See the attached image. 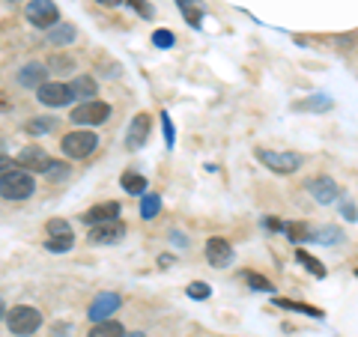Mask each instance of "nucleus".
<instances>
[{
	"label": "nucleus",
	"instance_id": "18",
	"mask_svg": "<svg viewBox=\"0 0 358 337\" xmlns=\"http://www.w3.org/2000/svg\"><path fill=\"white\" fill-rule=\"evenodd\" d=\"M120 188L126 191V194H134V197H143L150 191V182H147V176L138 173V171H126L120 176Z\"/></svg>",
	"mask_w": 358,
	"mask_h": 337
},
{
	"label": "nucleus",
	"instance_id": "7",
	"mask_svg": "<svg viewBox=\"0 0 358 337\" xmlns=\"http://www.w3.org/2000/svg\"><path fill=\"white\" fill-rule=\"evenodd\" d=\"M308 194L313 197V203H320V206H331V203H338L341 194H343V188L334 182V179L329 173H320V176H310L308 182Z\"/></svg>",
	"mask_w": 358,
	"mask_h": 337
},
{
	"label": "nucleus",
	"instance_id": "23",
	"mask_svg": "<svg viewBox=\"0 0 358 337\" xmlns=\"http://www.w3.org/2000/svg\"><path fill=\"white\" fill-rule=\"evenodd\" d=\"M296 263H299V266H305V272H310L313 278H320V280L329 275V268L322 266L310 251H305V248H296Z\"/></svg>",
	"mask_w": 358,
	"mask_h": 337
},
{
	"label": "nucleus",
	"instance_id": "34",
	"mask_svg": "<svg viewBox=\"0 0 358 337\" xmlns=\"http://www.w3.org/2000/svg\"><path fill=\"white\" fill-rule=\"evenodd\" d=\"M126 6L134 9V13H138L143 21H152L155 18V9L150 6V0H126Z\"/></svg>",
	"mask_w": 358,
	"mask_h": 337
},
{
	"label": "nucleus",
	"instance_id": "1",
	"mask_svg": "<svg viewBox=\"0 0 358 337\" xmlns=\"http://www.w3.org/2000/svg\"><path fill=\"white\" fill-rule=\"evenodd\" d=\"M257 162H260L266 171H272L278 176H293L301 171V164H305V159H301L299 152L293 150H268V147H257Z\"/></svg>",
	"mask_w": 358,
	"mask_h": 337
},
{
	"label": "nucleus",
	"instance_id": "4",
	"mask_svg": "<svg viewBox=\"0 0 358 337\" xmlns=\"http://www.w3.org/2000/svg\"><path fill=\"white\" fill-rule=\"evenodd\" d=\"M114 114V108L102 99H90V102H81L69 110V122H75V129H96V126H105Z\"/></svg>",
	"mask_w": 358,
	"mask_h": 337
},
{
	"label": "nucleus",
	"instance_id": "15",
	"mask_svg": "<svg viewBox=\"0 0 358 337\" xmlns=\"http://www.w3.org/2000/svg\"><path fill=\"white\" fill-rule=\"evenodd\" d=\"M48 66L45 63H39V60H30V63H24L18 69V75H15V81H18V87H27V89H39L45 81H48Z\"/></svg>",
	"mask_w": 358,
	"mask_h": 337
},
{
	"label": "nucleus",
	"instance_id": "21",
	"mask_svg": "<svg viewBox=\"0 0 358 337\" xmlns=\"http://www.w3.org/2000/svg\"><path fill=\"white\" fill-rule=\"evenodd\" d=\"M75 39H78V27L69 24V21H60L57 27L48 30V42L57 45V48H66V45H72Z\"/></svg>",
	"mask_w": 358,
	"mask_h": 337
},
{
	"label": "nucleus",
	"instance_id": "27",
	"mask_svg": "<svg viewBox=\"0 0 358 337\" xmlns=\"http://www.w3.org/2000/svg\"><path fill=\"white\" fill-rule=\"evenodd\" d=\"M159 212H162V194H152V191H147V194L141 197V218L152 221Z\"/></svg>",
	"mask_w": 358,
	"mask_h": 337
},
{
	"label": "nucleus",
	"instance_id": "36",
	"mask_svg": "<svg viewBox=\"0 0 358 337\" xmlns=\"http://www.w3.org/2000/svg\"><path fill=\"white\" fill-rule=\"evenodd\" d=\"M162 131H164V147L173 150L176 134H173V122H171V114H167V110H162Z\"/></svg>",
	"mask_w": 358,
	"mask_h": 337
},
{
	"label": "nucleus",
	"instance_id": "3",
	"mask_svg": "<svg viewBox=\"0 0 358 337\" xmlns=\"http://www.w3.org/2000/svg\"><path fill=\"white\" fill-rule=\"evenodd\" d=\"M36 194V179L33 173L21 171V167H13L0 176V197L3 200H13V203H21V200H30Z\"/></svg>",
	"mask_w": 358,
	"mask_h": 337
},
{
	"label": "nucleus",
	"instance_id": "5",
	"mask_svg": "<svg viewBox=\"0 0 358 337\" xmlns=\"http://www.w3.org/2000/svg\"><path fill=\"white\" fill-rule=\"evenodd\" d=\"M6 329L15 337H30L42 329V310L33 305H15L6 313Z\"/></svg>",
	"mask_w": 358,
	"mask_h": 337
},
{
	"label": "nucleus",
	"instance_id": "6",
	"mask_svg": "<svg viewBox=\"0 0 358 337\" xmlns=\"http://www.w3.org/2000/svg\"><path fill=\"white\" fill-rule=\"evenodd\" d=\"M24 18L30 27L36 30H51L60 24V9L54 0H30V3L24 6Z\"/></svg>",
	"mask_w": 358,
	"mask_h": 337
},
{
	"label": "nucleus",
	"instance_id": "9",
	"mask_svg": "<svg viewBox=\"0 0 358 337\" xmlns=\"http://www.w3.org/2000/svg\"><path fill=\"white\" fill-rule=\"evenodd\" d=\"M122 308V296L114 293V289H108V293H99L93 301H90L87 308V320L90 322H105V320H114V313Z\"/></svg>",
	"mask_w": 358,
	"mask_h": 337
},
{
	"label": "nucleus",
	"instance_id": "24",
	"mask_svg": "<svg viewBox=\"0 0 358 337\" xmlns=\"http://www.w3.org/2000/svg\"><path fill=\"white\" fill-rule=\"evenodd\" d=\"M176 6H179V13H182V18L192 24L194 30L203 24V6L197 3V0H176Z\"/></svg>",
	"mask_w": 358,
	"mask_h": 337
},
{
	"label": "nucleus",
	"instance_id": "43",
	"mask_svg": "<svg viewBox=\"0 0 358 337\" xmlns=\"http://www.w3.org/2000/svg\"><path fill=\"white\" fill-rule=\"evenodd\" d=\"M96 3H102L108 9H114V6H122V0H96Z\"/></svg>",
	"mask_w": 358,
	"mask_h": 337
},
{
	"label": "nucleus",
	"instance_id": "37",
	"mask_svg": "<svg viewBox=\"0 0 358 337\" xmlns=\"http://www.w3.org/2000/svg\"><path fill=\"white\" fill-rule=\"evenodd\" d=\"M338 203H341V215H343L346 221H358V206L352 203L350 197H346V194H341V200H338Z\"/></svg>",
	"mask_w": 358,
	"mask_h": 337
},
{
	"label": "nucleus",
	"instance_id": "13",
	"mask_svg": "<svg viewBox=\"0 0 358 337\" xmlns=\"http://www.w3.org/2000/svg\"><path fill=\"white\" fill-rule=\"evenodd\" d=\"M15 164L21 167V171H27V173H42L45 176V171H48V164H51V155L33 143V147H24L15 155Z\"/></svg>",
	"mask_w": 358,
	"mask_h": 337
},
{
	"label": "nucleus",
	"instance_id": "39",
	"mask_svg": "<svg viewBox=\"0 0 358 337\" xmlns=\"http://www.w3.org/2000/svg\"><path fill=\"white\" fill-rule=\"evenodd\" d=\"M171 239H173V245H179V248H188V245H192V242H188V236L185 233H179V230H171Z\"/></svg>",
	"mask_w": 358,
	"mask_h": 337
},
{
	"label": "nucleus",
	"instance_id": "29",
	"mask_svg": "<svg viewBox=\"0 0 358 337\" xmlns=\"http://www.w3.org/2000/svg\"><path fill=\"white\" fill-rule=\"evenodd\" d=\"M45 233H48V239H60V236H75L72 233V224L66 218H48L45 224Z\"/></svg>",
	"mask_w": 358,
	"mask_h": 337
},
{
	"label": "nucleus",
	"instance_id": "2",
	"mask_svg": "<svg viewBox=\"0 0 358 337\" xmlns=\"http://www.w3.org/2000/svg\"><path fill=\"white\" fill-rule=\"evenodd\" d=\"M99 150V134L93 129H72L60 138V152L72 162H84Z\"/></svg>",
	"mask_w": 358,
	"mask_h": 337
},
{
	"label": "nucleus",
	"instance_id": "31",
	"mask_svg": "<svg viewBox=\"0 0 358 337\" xmlns=\"http://www.w3.org/2000/svg\"><path fill=\"white\" fill-rule=\"evenodd\" d=\"M185 296L192 301H206V299H212V287L206 280H192V284L185 287Z\"/></svg>",
	"mask_w": 358,
	"mask_h": 337
},
{
	"label": "nucleus",
	"instance_id": "17",
	"mask_svg": "<svg viewBox=\"0 0 358 337\" xmlns=\"http://www.w3.org/2000/svg\"><path fill=\"white\" fill-rule=\"evenodd\" d=\"M331 108H334V99L326 93H313L293 105V110H301V114H322V110H331Z\"/></svg>",
	"mask_w": 358,
	"mask_h": 337
},
{
	"label": "nucleus",
	"instance_id": "25",
	"mask_svg": "<svg viewBox=\"0 0 358 337\" xmlns=\"http://www.w3.org/2000/svg\"><path fill=\"white\" fill-rule=\"evenodd\" d=\"M310 233H313V227H310V224H305V221H293V224H287V230H284V236L296 245V248H299V245L310 242Z\"/></svg>",
	"mask_w": 358,
	"mask_h": 337
},
{
	"label": "nucleus",
	"instance_id": "20",
	"mask_svg": "<svg viewBox=\"0 0 358 337\" xmlns=\"http://www.w3.org/2000/svg\"><path fill=\"white\" fill-rule=\"evenodd\" d=\"M272 305H275V308H281V310L305 313V317H310V320H326V313H322L320 308H313V305H305V301H293V299H272Z\"/></svg>",
	"mask_w": 358,
	"mask_h": 337
},
{
	"label": "nucleus",
	"instance_id": "12",
	"mask_svg": "<svg viewBox=\"0 0 358 337\" xmlns=\"http://www.w3.org/2000/svg\"><path fill=\"white\" fill-rule=\"evenodd\" d=\"M150 134H152V117L147 114V110H141V114L131 117L129 129H126V147L129 150H143L147 141H150Z\"/></svg>",
	"mask_w": 358,
	"mask_h": 337
},
{
	"label": "nucleus",
	"instance_id": "8",
	"mask_svg": "<svg viewBox=\"0 0 358 337\" xmlns=\"http://www.w3.org/2000/svg\"><path fill=\"white\" fill-rule=\"evenodd\" d=\"M36 99L45 108H69L75 102V93H72L69 81H45L36 89Z\"/></svg>",
	"mask_w": 358,
	"mask_h": 337
},
{
	"label": "nucleus",
	"instance_id": "42",
	"mask_svg": "<svg viewBox=\"0 0 358 337\" xmlns=\"http://www.w3.org/2000/svg\"><path fill=\"white\" fill-rule=\"evenodd\" d=\"M159 263H162V268L173 266V254H159Z\"/></svg>",
	"mask_w": 358,
	"mask_h": 337
},
{
	"label": "nucleus",
	"instance_id": "46",
	"mask_svg": "<svg viewBox=\"0 0 358 337\" xmlns=\"http://www.w3.org/2000/svg\"><path fill=\"white\" fill-rule=\"evenodd\" d=\"M9 3H18V0H9Z\"/></svg>",
	"mask_w": 358,
	"mask_h": 337
},
{
	"label": "nucleus",
	"instance_id": "32",
	"mask_svg": "<svg viewBox=\"0 0 358 337\" xmlns=\"http://www.w3.org/2000/svg\"><path fill=\"white\" fill-rule=\"evenodd\" d=\"M69 173H72L69 162H60V159H51L48 171H45V176H48L51 182H60V179H69Z\"/></svg>",
	"mask_w": 358,
	"mask_h": 337
},
{
	"label": "nucleus",
	"instance_id": "45",
	"mask_svg": "<svg viewBox=\"0 0 358 337\" xmlns=\"http://www.w3.org/2000/svg\"><path fill=\"white\" fill-rule=\"evenodd\" d=\"M126 337H147V334H143V331H131V334H126Z\"/></svg>",
	"mask_w": 358,
	"mask_h": 337
},
{
	"label": "nucleus",
	"instance_id": "44",
	"mask_svg": "<svg viewBox=\"0 0 358 337\" xmlns=\"http://www.w3.org/2000/svg\"><path fill=\"white\" fill-rule=\"evenodd\" d=\"M6 313H9V308H6V301L0 299V322H6Z\"/></svg>",
	"mask_w": 358,
	"mask_h": 337
},
{
	"label": "nucleus",
	"instance_id": "28",
	"mask_svg": "<svg viewBox=\"0 0 358 337\" xmlns=\"http://www.w3.org/2000/svg\"><path fill=\"white\" fill-rule=\"evenodd\" d=\"M239 278H242L251 289H257V293H275V284H272L268 278H263L260 272H242Z\"/></svg>",
	"mask_w": 358,
	"mask_h": 337
},
{
	"label": "nucleus",
	"instance_id": "30",
	"mask_svg": "<svg viewBox=\"0 0 358 337\" xmlns=\"http://www.w3.org/2000/svg\"><path fill=\"white\" fill-rule=\"evenodd\" d=\"M75 248V236H60V239H45V251L48 254H69Z\"/></svg>",
	"mask_w": 358,
	"mask_h": 337
},
{
	"label": "nucleus",
	"instance_id": "40",
	"mask_svg": "<svg viewBox=\"0 0 358 337\" xmlns=\"http://www.w3.org/2000/svg\"><path fill=\"white\" fill-rule=\"evenodd\" d=\"M13 167H18L15 159H9V155H0V176H3L6 171H13Z\"/></svg>",
	"mask_w": 358,
	"mask_h": 337
},
{
	"label": "nucleus",
	"instance_id": "26",
	"mask_svg": "<svg viewBox=\"0 0 358 337\" xmlns=\"http://www.w3.org/2000/svg\"><path fill=\"white\" fill-rule=\"evenodd\" d=\"M54 129H57V120L54 117H33L24 126V131L30 134V138H42V134H51Z\"/></svg>",
	"mask_w": 358,
	"mask_h": 337
},
{
	"label": "nucleus",
	"instance_id": "41",
	"mask_svg": "<svg viewBox=\"0 0 358 337\" xmlns=\"http://www.w3.org/2000/svg\"><path fill=\"white\" fill-rule=\"evenodd\" d=\"M69 331H72V325H69V322L54 325V329H51V334H54V337H63V334H69Z\"/></svg>",
	"mask_w": 358,
	"mask_h": 337
},
{
	"label": "nucleus",
	"instance_id": "35",
	"mask_svg": "<svg viewBox=\"0 0 358 337\" xmlns=\"http://www.w3.org/2000/svg\"><path fill=\"white\" fill-rule=\"evenodd\" d=\"M75 69V60L72 57H63V54H54L48 60V72H69Z\"/></svg>",
	"mask_w": 358,
	"mask_h": 337
},
{
	"label": "nucleus",
	"instance_id": "19",
	"mask_svg": "<svg viewBox=\"0 0 358 337\" xmlns=\"http://www.w3.org/2000/svg\"><path fill=\"white\" fill-rule=\"evenodd\" d=\"M69 87H72L75 99H81V102H90V99H96V93H99V84L93 75H75Z\"/></svg>",
	"mask_w": 358,
	"mask_h": 337
},
{
	"label": "nucleus",
	"instance_id": "10",
	"mask_svg": "<svg viewBox=\"0 0 358 337\" xmlns=\"http://www.w3.org/2000/svg\"><path fill=\"white\" fill-rule=\"evenodd\" d=\"M203 254H206V263L212 268H227V266H233V260H236V251H233V245L224 239V236H209L206 245H203Z\"/></svg>",
	"mask_w": 358,
	"mask_h": 337
},
{
	"label": "nucleus",
	"instance_id": "33",
	"mask_svg": "<svg viewBox=\"0 0 358 337\" xmlns=\"http://www.w3.org/2000/svg\"><path fill=\"white\" fill-rule=\"evenodd\" d=\"M152 45L159 51H171L173 45H176V36L171 30H164V27H159V30H152Z\"/></svg>",
	"mask_w": 358,
	"mask_h": 337
},
{
	"label": "nucleus",
	"instance_id": "38",
	"mask_svg": "<svg viewBox=\"0 0 358 337\" xmlns=\"http://www.w3.org/2000/svg\"><path fill=\"white\" fill-rule=\"evenodd\" d=\"M263 227H266L268 233H284V230H287V221L275 218V215H266V218H263Z\"/></svg>",
	"mask_w": 358,
	"mask_h": 337
},
{
	"label": "nucleus",
	"instance_id": "16",
	"mask_svg": "<svg viewBox=\"0 0 358 337\" xmlns=\"http://www.w3.org/2000/svg\"><path fill=\"white\" fill-rule=\"evenodd\" d=\"M310 242H313V245H326V248H331V245L346 242V233L338 227V224H322V227H313Z\"/></svg>",
	"mask_w": 358,
	"mask_h": 337
},
{
	"label": "nucleus",
	"instance_id": "47",
	"mask_svg": "<svg viewBox=\"0 0 358 337\" xmlns=\"http://www.w3.org/2000/svg\"><path fill=\"white\" fill-rule=\"evenodd\" d=\"M355 278H358V268H355Z\"/></svg>",
	"mask_w": 358,
	"mask_h": 337
},
{
	"label": "nucleus",
	"instance_id": "22",
	"mask_svg": "<svg viewBox=\"0 0 358 337\" xmlns=\"http://www.w3.org/2000/svg\"><path fill=\"white\" fill-rule=\"evenodd\" d=\"M126 325L117 322V320H105V322H96V325H90V331L87 337H126Z\"/></svg>",
	"mask_w": 358,
	"mask_h": 337
},
{
	"label": "nucleus",
	"instance_id": "14",
	"mask_svg": "<svg viewBox=\"0 0 358 337\" xmlns=\"http://www.w3.org/2000/svg\"><path fill=\"white\" fill-rule=\"evenodd\" d=\"M120 215H122V206H120V200H102V203H96V206L84 209L81 221L87 224V227H96V224H108V221H117Z\"/></svg>",
	"mask_w": 358,
	"mask_h": 337
},
{
	"label": "nucleus",
	"instance_id": "11",
	"mask_svg": "<svg viewBox=\"0 0 358 337\" xmlns=\"http://www.w3.org/2000/svg\"><path fill=\"white\" fill-rule=\"evenodd\" d=\"M126 233H129L126 221L117 218V221H108V224H96V227H90L87 242L90 245H117V242L126 239Z\"/></svg>",
	"mask_w": 358,
	"mask_h": 337
}]
</instances>
